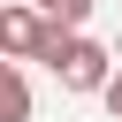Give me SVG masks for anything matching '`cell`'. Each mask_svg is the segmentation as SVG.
Segmentation results:
<instances>
[{"instance_id": "cell-1", "label": "cell", "mask_w": 122, "mask_h": 122, "mask_svg": "<svg viewBox=\"0 0 122 122\" xmlns=\"http://www.w3.org/2000/svg\"><path fill=\"white\" fill-rule=\"evenodd\" d=\"M53 76H61L69 92H107V84H114V69H107V46H99V38H84V30L69 38V53H61V69H53Z\"/></svg>"}, {"instance_id": "cell-2", "label": "cell", "mask_w": 122, "mask_h": 122, "mask_svg": "<svg viewBox=\"0 0 122 122\" xmlns=\"http://www.w3.org/2000/svg\"><path fill=\"white\" fill-rule=\"evenodd\" d=\"M46 30H53V15H46V8H0V46H8L15 61H38Z\"/></svg>"}, {"instance_id": "cell-3", "label": "cell", "mask_w": 122, "mask_h": 122, "mask_svg": "<svg viewBox=\"0 0 122 122\" xmlns=\"http://www.w3.org/2000/svg\"><path fill=\"white\" fill-rule=\"evenodd\" d=\"M30 8H46L61 30H84V15H92V0H30Z\"/></svg>"}, {"instance_id": "cell-4", "label": "cell", "mask_w": 122, "mask_h": 122, "mask_svg": "<svg viewBox=\"0 0 122 122\" xmlns=\"http://www.w3.org/2000/svg\"><path fill=\"white\" fill-rule=\"evenodd\" d=\"M8 122H30V84H23L15 61H8Z\"/></svg>"}, {"instance_id": "cell-5", "label": "cell", "mask_w": 122, "mask_h": 122, "mask_svg": "<svg viewBox=\"0 0 122 122\" xmlns=\"http://www.w3.org/2000/svg\"><path fill=\"white\" fill-rule=\"evenodd\" d=\"M99 99H107V114H114V122H122V69H114V84H107V92H99Z\"/></svg>"}]
</instances>
